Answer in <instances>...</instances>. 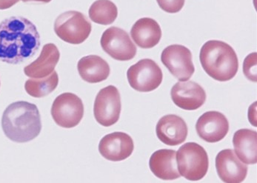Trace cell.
<instances>
[{
  "mask_svg": "<svg viewBox=\"0 0 257 183\" xmlns=\"http://www.w3.org/2000/svg\"><path fill=\"white\" fill-rule=\"evenodd\" d=\"M100 43L103 51L116 60H131L137 54L136 45L121 28H107L101 37Z\"/></svg>",
  "mask_w": 257,
  "mask_h": 183,
  "instance_id": "obj_10",
  "label": "cell"
},
{
  "mask_svg": "<svg viewBox=\"0 0 257 183\" xmlns=\"http://www.w3.org/2000/svg\"><path fill=\"white\" fill-rule=\"evenodd\" d=\"M171 96L176 106L187 111L197 110L206 100V93L203 87L193 81L174 84Z\"/></svg>",
  "mask_w": 257,
  "mask_h": 183,
  "instance_id": "obj_13",
  "label": "cell"
},
{
  "mask_svg": "<svg viewBox=\"0 0 257 183\" xmlns=\"http://www.w3.org/2000/svg\"><path fill=\"white\" fill-rule=\"evenodd\" d=\"M177 162L180 175L190 181L202 179L208 173L209 160L203 147L195 142H188L177 152Z\"/></svg>",
  "mask_w": 257,
  "mask_h": 183,
  "instance_id": "obj_4",
  "label": "cell"
},
{
  "mask_svg": "<svg viewBox=\"0 0 257 183\" xmlns=\"http://www.w3.org/2000/svg\"><path fill=\"white\" fill-rule=\"evenodd\" d=\"M88 14L93 23L107 26L117 18L118 9L110 0H97L91 5Z\"/></svg>",
  "mask_w": 257,
  "mask_h": 183,
  "instance_id": "obj_22",
  "label": "cell"
},
{
  "mask_svg": "<svg viewBox=\"0 0 257 183\" xmlns=\"http://www.w3.org/2000/svg\"><path fill=\"white\" fill-rule=\"evenodd\" d=\"M59 83V76L54 71L49 76L43 78H32L26 81L25 89L30 96L43 98L52 93Z\"/></svg>",
  "mask_w": 257,
  "mask_h": 183,
  "instance_id": "obj_21",
  "label": "cell"
},
{
  "mask_svg": "<svg viewBox=\"0 0 257 183\" xmlns=\"http://www.w3.org/2000/svg\"><path fill=\"white\" fill-rule=\"evenodd\" d=\"M127 77L132 88L140 92H150L162 83L163 74L154 60L144 59L129 68Z\"/></svg>",
  "mask_w": 257,
  "mask_h": 183,
  "instance_id": "obj_6",
  "label": "cell"
},
{
  "mask_svg": "<svg viewBox=\"0 0 257 183\" xmlns=\"http://www.w3.org/2000/svg\"><path fill=\"white\" fill-rule=\"evenodd\" d=\"M135 149L133 139L123 132L107 134L99 144L100 154L107 160L119 162L128 158Z\"/></svg>",
  "mask_w": 257,
  "mask_h": 183,
  "instance_id": "obj_12",
  "label": "cell"
},
{
  "mask_svg": "<svg viewBox=\"0 0 257 183\" xmlns=\"http://www.w3.org/2000/svg\"><path fill=\"white\" fill-rule=\"evenodd\" d=\"M162 10L167 13H178L185 5V0H157Z\"/></svg>",
  "mask_w": 257,
  "mask_h": 183,
  "instance_id": "obj_24",
  "label": "cell"
},
{
  "mask_svg": "<svg viewBox=\"0 0 257 183\" xmlns=\"http://www.w3.org/2000/svg\"><path fill=\"white\" fill-rule=\"evenodd\" d=\"M2 128L6 137L13 142H30L41 132V117L38 108L29 102L12 103L3 113Z\"/></svg>",
  "mask_w": 257,
  "mask_h": 183,
  "instance_id": "obj_2",
  "label": "cell"
},
{
  "mask_svg": "<svg viewBox=\"0 0 257 183\" xmlns=\"http://www.w3.org/2000/svg\"><path fill=\"white\" fill-rule=\"evenodd\" d=\"M196 129L201 139L215 143L223 140L228 133V120L222 113L215 111L205 112L198 119Z\"/></svg>",
  "mask_w": 257,
  "mask_h": 183,
  "instance_id": "obj_11",
  "label": "cell"
},
{
  "mask_svg": "<svg viewBox=\"0 0 257 183\" xmlns=\"http://www.w3.org/2000/svg\"><path fill=\"white\" fill-rule=\"evenodd\" d=\"M51 115L59 126L74 128L83 118L84 105L82 100L74 94H62L53 103Z\"/></svg>",
  "mask_w": 257,
  "mask_h": 183,
  "instance_id": "obj_7",
  "label": "cell"
},
{
  "mask_svg": "<svg viewBox=\"0 0 257 183\" xmlns=\"http://www.w3.org/2000/svg\"><path fill=\"white\" fill-rule=\"evenodd\" d=\"M40 36L35 25L23 17H9L0 23V61L18 65L40 49Z\"/></svg>",
  "mask_w": 257,
  "mask_h": 183,
  "instance_id": "obj_1",
  "label": "cell"
},
{
  "mask_svg": "<svg viewBox=\"0 0 257 183\" xmlns=\"http://www.w3.org/2000/svg\"><path fill=\"white\" fill-rule=\"evenodd\" d=\"M77 69L81 78L89 83H98L105 81L110 75L108 63L100 56H84L78 62Z\"/></svg>",
  "mask_w": 257,
  "mask_h": 183,
  "instance_id": "obj_19",
  "label": "cell"
},
{
  "mask_svg": "<svg viewBox=\"0 0 257 183\" xmlns=\"http://www.w3.org/2000/svg\"><path fill=\"white\" fill-rule=\"evenodd\" d=\"M22 1L24 2V3H27V2H37V3H48L52 1V0H22Z\"/></svg>",
  "mask_w": 257,
  "mask_h": 183,
  "instance_id": "obj_26",
  "label": "cell"
},
{
  "mask_svg": "<svg viewBox=\"0 0 257 183\" xmlns=\"http://www.w3.org/2000/svg\"><path fill=\"white\" fill-rule=\"evenodd\" d=\"M20 0H0V10H6L15 6Z\"/></svg>",
  "mask_w": 257,
  "mask_h": 183,
  "instance_id": "obj_25",
  "label": "cell"
},
{
  "mask_svg": "<svg viewBox=\"0 0 257 183\" xmlns=\"http://www.w3.org/2000/svg\"><path fill=\"white\" fill-rule=\"evenodd\" d=\"M121 109L120 94L115 86H107L99 90L93 106V114L98 123L105 127L116 124L120 117Z\"/></svg>",
  "mask_w": 257,
  "mask_h": 183,
  "instance_id": "obj_8",
  "label": "cell"
},
{
  "mask_svg": "<svg viewBox=\"0 0 257 183\" xmlns=\"http://www.w3.org/2000/svg\"><path fill=\"white\" fill-rule=\"evenodd\" d=\"M177 152L174 150L160 149L151 156L149 166L157 177L163 180H174L181 176L177 167Z\"/></svg>",
  "mask_w": 257,
  "mask_h": 183,
  "instance_id": "obj_16",
  "label": "cell"
},
{
  "mask_svg": "<svg viewBox=\"0 0 257 183\" xmlns=\"http://www.w3.org/2000/svg\"><path fill=\"white\" fill-rule=\"evenodd\" d=\"M256 53H252L244 59L243 64V72L244 76L252 82H256Z\"/></svg>",
  "mask_w": 257,
  "mask_h": 183,
  "instance_id": "obj_23",
  "label": "cell"
},
{
  "mask_svg": "<svg viewBox=\"0 0 257 183\" xmlns=\"http://www.w3.org/2000/svg\"><path fill=\"white\" fill-rule=\"evenodd\" d=\"M233 145L236 156L242 162L250 165L256 163V131L247 128L236 131L233 137Z\"/></svg>",
  "mask_w": 257,
  "mask_h": 183,
  "instance_id": "obj_20",
  "label": "cell"
},
{
  "mask_svg": "<svg viewBox=\"0 0 257 183\" xmlns=\"http://www.w3.org/2000/svg\"><path fill=\"white\" fill-rule=\"evenodd\" d=\"M216 168L221 180L227 183H239L244 180L247 166L232 149L221 151L216 157Z\"/></svg>",
  "mask_w": 257,
  "mask_h": 183,
  "instance_id": "obj_14",
  "label": "cell"
},
{
  "mask_svg": "<svg viewBox=\"0 0 257 183\" xmlns=\"http://www.w3.org/2000/svg\"><path fill=\"white\" fill-rule=\"evenodd\" d=\"M60 53L54 44H46L42 49L41 54L35 61L25 67L26 76L31 78H43L49 76L55 69L60 60Z\"/></svg>",
  "mask_w": 257,
  "mask_h": 183,
  "instance_id": "obj_17",
  "label": "cell"
},
{
  "mask_svg": "<svg viewBox=\"0 0 257 183\" xmlns=\"http://www.w3.org/2000/svg\"><path fill=\"white\" fill-rule=\"evenodd\" d=\"M199 59L204 70L219 82L233 79L239 69V61L233 48L219 40L205 42L201 48Z\"/></svg>",
  "mask_w": 257,
  "mask_h": 183,
  "instance_id": "obj_3",
  "label": "cell"
},
{
  "mask_svg": "<svg viewBox=\"0 0 257 183\" xmlns=\"http://www.w3.org/2000/svg\"><path fill=\"white\" fill-rule=\"evenodd\" d=\"M91 24L88 18L76 11L61 14L54 23V31L57 37L74 45L85 42L91 34Z\"/></svg>",
  "mask_w": 257,
  "mask_h": 183,
  "instance_id": "obj_5",
  "label": "cell"
},
{
  "mask_svg": "<svg viewBox=\"0 0 257 183\" xmlns=\"http://www.w3.org/2000/svg\"><path fill=\"white\" fill-rule=\"evenodd\" d=\"M161 61L170 73L182 82L190 79L195 71L191 51L184 45L167 47L162 53Z\"/></svg>",
  "mask_w": 257,
  "mask_h": 183,
  "instance_id": "obj_9",
  "label": "cell"
},
{
  "mask_svg": "<svg viewBox=\"0 0 257 183\" xmlns=\"http://www.w3.org/2000/svg\"><path fill=\"white\" fill-rule=\"evenodd\" d=\"M131 36L140 48H152L161 40V28L154 19H140L131 30Z\"/></svg>",
  "mask_w": 257,
  "mask_h": 183,
  "instance_id": "obj_18",
  "label": "cell"
},
{
  "mask_svg": "<svg viewBox=\"0 0 257 183\" xmlns=\"http://www.w3.org/2000/svg\"><path fill=\"white\" fill-rule=\"evenodd\" d=\"M159 140L170 146L183 143L188 137V126L181 117L169 114L162 117L156 126Z\"/></svg>",
  "mask_w": 257,
  "mask_h": 183,
  "instance_id": "obj_15",
  "label": "cell"
}]
</instances>
